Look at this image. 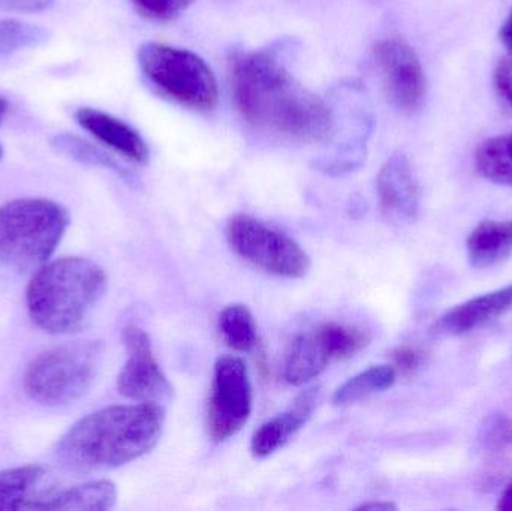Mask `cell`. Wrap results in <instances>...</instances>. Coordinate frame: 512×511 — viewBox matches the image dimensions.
Returning a JSON list of instances; mask_svg holds the SVG:
<instances>
[{
	"instance_id": "cell-1",
	"label": "cell",
	"mask_w": 512,
	"mask_h": 511,
	"mask_svg": "<svg viewBox=\"0 0 512 511\" xmlns=\"http://www.w3.org/2000/svg\"><path fill=\"white\" fill-rule=\"evenodd\" d=\"M231 92L240 116L255 129L298 143H325L333 134L330 107L303 86L276 54L239 51L230 62Z\"/></svg>"
},
{
	"instance_id": "cell-2",
	"label": "cell",
	"mask_w": 512,
	"mask_h": 511,
	"mask_svg": "<svg viewBox=\"0 0 512 511\" xmlns=\"http://www.w3.org/2000/svg\"><path fill=\"white\" fill-rule=\"evenodd\" d=\"M158 404L113 405L87 414L60 438L56 458L75 474L104 473L143 458L164 431Z\"/></svg>"
},
{
	"instance_id": "cell-3",
	"label": "cell",
	"mask_w": 512,
	"mask_h": 511,
	"mask_svg": "<svg viewBox=\"0 0 512 511\" xmlns=\"http://www.w3.org/2000/svg\"><path fill=\"white\" fill-rule=\"evenodd\" d=\"M107 285L104 269L87 258L48 261L27 285L30 320L48 335L77 333L86 326Z\"/></svg>"
},
{
	"instance_id": "cell-4",
	"label": "cell",
	"mask_w": 512,
	"mask_h": 511,
	"mask_svg": "<svg viewBox=\"0 0 512 511\" xmlns=\"http://www.w3.org/2000/svg\"><path fill=\"white\" fill-rule=\"evenodd\" d=\"M71 224L68 210L45 198H20L0 207V264L36 272L50 261Z\"/></svg>"
},
{
	"instance_id": "cell-5",
	"label": "cell",
	"mask_w": 512,
	"mask_h": 511,
	"mask_svg": "<svg viewBox=\"0 0 512 511\" xmlns=\"http://www.w3.org/2000/svg\"><path fill=\"white\" fill-rule=\"evenodd\" d=\"M102 345L95 341L72 342L44 351L24 374L27 395L44 407H66L80 401L95 381Z\"/></svg>"
},
{
	"instance_id": "cell-6",
	"label": "cell",
	"mask_w": 512,
	"mask_h": 511,
	"mask_svg": "<svg viewBox=\"0 0 512 511\" xmlns=\"http://www.w3.org/2000/svg\"><path fill=\"white\" fill-rule=\"evenodd\" d=\"M138 65L146 80L165 98L194 111H210L219 99L215 75L198 54L159 42L138 50Z\"/></svg>"
},
{
	"instance_id": "cell-7",
	"label": "cell",
	"mask_w": 512,
	"mask_h": 511,
	"mask_svg": "<svg viewBox=\"0 0 512 511\" xmlns=\"http://www.w3.org/2000/svg\"><path fill=\"white\" fill-rule=\"evenodd\" d=\"M227 237L233 251L262 272L291 279L309 272L306 251L288 234L254 216H233L227 224Z\"/></svg>"
},
{
	"instance_id": "cell-8",
	"label": "cell",
	"mask_w": 512,
	"mask_h": 511,
	"mask_svg": "<svg viewBox=\"0 0 512 511\" xmlns=\"http://www.w3.org/2000/svg\"><path fill=\"white\" fill-rule=\"evenodd\" d=\"M372 341L367 330L349 324L325 323L304 332L292 342L285 365V380L304 386L322 374L330 363L361 353Z\"/></svg>"
},
{
	"instance_id": "cell-9",
	"label": "cell",
	"mask_w": 512,
	"mask_h": 511,
	"mask_svg": "<svg viewBox=\"0 0 512 511\" xmlns=\"http://www.w3.org/2000/svg\"><path fill=\"white\" fill-rule=\"evenodd\" d=\"M254 390L245 360L219 357L207 407V432L215 443L236 437L252 414Z\"/></svg>"
},
{
	"instance_id": "cell-10",
	"label": "cell",
	"mask_w": 512,
	"mask_h": 511,
	"mask_svg": "<svg viewBox=\"0 0 512 511\" xmlns=\"http://www.w3.org/2000/svg\"><path fill=\"white\" fill-rule=\"evenodd\" d=\"M376 65L391 104L402 113H417L427 96V78L414 48L400 38L379 39L373 47Z\"/></svg>"
},
{
	"instance_id": "cell-11",
	"label": "cell",
	"mask_w": 512,
	"mask_h": 511,
	"mask_svg": "<svg viewBox=\"0 0 512 511\" xmlns=\"http://www.w3.org/2000/svg\"><path fill=\"white\" fill-rule=\"evenodd\" d=\"M128 360L117 378L123 398L140 404H164L173 398V386L153 356L149 335L138 326L123 330Z\"/></svg>"
},
{
	"instance_id": "cell-12",
	"label": "cell",
	"mask_w": 512,
	"mask_h": 511,
	"mask_svg": "<svg viewBox=\"0 0 512 511\" xmlns=\"http://www.w3.org/2000/svg\"><path fill=\"white\" fill-rule=\"evenodd\" d=\"M68 486L41 465L0 471V511H60Z\"/></svg>"
},
{
	"instance_id": "cell-13",
	"label": "cell",
	"mask_w": 512,
	"mask_h": 511,
	"mask_svg": "<svg viewBox=\"0 0 512 511\" xmlns=\"http://www.w3.org/2000/svg\"><path fill=\"white\" fill-rule=\"evenodd\" d=\"M378 197L382 215L394 224H412L420 212L421 189L408 156L397 152L378 174Z\"/></svg>"
},
{
	"instance_id": "cell-14",
	"label": "cell",
	"mask_w": 512,
	"mask_h": 511,
	"mask_svg": "<svg viewBox=\"0 0 512 511\" xmlns=\"http://www.w3.org/2000/svg\"><path fill=\"white\" fill-rule=\"evenodd\" d=\"M74 117L84 131L92 134L96 140L131 161L132 164L146 165L149 162L150 152L146 141L128 123L92 107L78 108Z\"/></svg>"
},
{
	"instance_id": "cell-15",
	"label": "cell",
	"mask_w": 512,
	"mask_h": 511,
	"mask_svg": "<svg viewBox=\"0 0 512 511\" xmlns=\"http://www.w3.org/2000/svg\"><path fill=\"white\" fill-rule=\"evenodd\" d=\"M319 401V387H312L297 396L291 407L279 416L259 426L252 438V455L258 459L268 458L285 447L315 413Z\"/></svg>"
},
{
	"instance_id": "cell-16",
	"label": "cell",
	"mask_w": 512,
	"mask_h": 511,
	"mask_svg": "<svg viewBox=\"0 0 512 511\" xmlns=\"http://www.w3.org/2000/svg\"><path fill=\"white\" fill-rule=\"evenodd\" d=\"M512 308V282L492 293L466 300L442 315L435 332L444 336H462L496 320Z\"/></svg>"
},
{
	"instance_id": "cell-17",
	"label": "cell",
	"mask_w": 512,
	"mask_h": 511,
	"mask_svg": "<svg viewBox=\"0 0 512 511\" xmlns=\"http://www.w3.org/2000/svg\"><path fill=\"white\" fill-rule=\"evenodd\" d=\"M466 249L475 269L498 266L512 254V219L480 222L469 234Z\"/></svg>"
},
{
	"instance_id": "cell-18",
	"label": "cell",
	"mask_w": 512,
	"mask_h": 511,
	"mask_svg": "<svg viewBox=\"0 0 512 511\" xmlns=\"http://www.w3.org/2000/svg\"><path fill=\"white\" fill-rule=\"evenodd\" d=\"M474 164L483 179L512 188V131L481 143L475 150Z\"/></svg>"
},
{
	"instance_id": "cell-19",
	"label": "cell",
	"mask_w": 512,
	"mask_h": 511,
	"mask_svg": "<svg viewBox=\"0 0 512 511\" xmlns=\"http://www.w3.org/2000/svg\"><path fill=\"white\" fill-rule=\"evenodd\" d=\"M396 369L393 365L370 366L366 371L354 375L343 383L334 393V404L337 407H348L378 393L387 392L397 381Z\"/></svg>"
},
{
	"instance_id": "cell-20",
	"label": "cell",
	"mask_w": 512,
	"mask_h": 511,
	"mask_svg": "<svg viewBox=\"0 0 512 511\" xmlns=\"http://www.w3.org/2000/svg\"><path fill=\"white\" fill-rule=\"evenodd\" d=\"M219 330L228 347L239 353L254 350L258 341L254 314L242 303H233L222 311Z\"/></svg>"
},
{
	"instance_id": "cell-21",
	"label": "cell",
	"mask_w": 512,
	"mask_h": 511,
	"mask_svg": "<svg viewBox=\"0 0 512 511\" xmlns=\"http://www.w3.org/2000/svg\"><path fill=\"white\" fill-rule=\"evenodd\" d=\"M117 501L116 485L110 480L69 485L63 497L62 511H105Z\"/></svg>"
},
{
	"instance_id": "cell-22",
	"label": "cell",
	"mask_w": 512,
	"mask_h": 511,
	"mask_svg": "<svg viewBox=\"0 0 512 511\" xmlns=\"http://www.w3.org/2000/svg\"><path fill=\"white\" fill-rule=\"evenodd\" d=\"M51 32L39 24L20 18L0 20V57L9 56L26 48H38L50 41Z\"/></svg>"
},
{
	"instance_id": "cell-23",
	"label": "cell",
	"mask_w": 512,
	"mask_h": 511,
	"mask_svg": "<svg viewBox=\"0 0 512 511\" xmlns=\"http://www.w3.org/2000/svg\"><path fill=\"white\" fill-rule=\"evenodd\" d=\"M51 146L59 150L63 155L81 162V164L98 165V167L108 168L116 171L120 176H126V171L114 161L107 153L99 150L93 144L87 143L83 138L72 134H57L51 138Z\"/></svg>"
},
{
	"instance_id": "cell-24",
	"label": "cell",
	"mask_w": 512,
	"mask_h": 511,
	"mask_svg": "<svg viewBox=\"0 0 512 511\" xmlns=\"http://www.w3.org/2000/svg\"><path fill=\"white\" fill-rule=\"evenodd\" d=\"M480 443L487 452L498 453L512 443V422L504 414H492L481 426Z\"/></svg>"
},
{
	"instance_id": "cell-25",
	"label": "cell",
	"mask_w": 512,
	"mask_h": 511,
	"mask_svg": "<svg viewBox=\"0 0 512 511\" xmlns=\"http://www.w3.org/2000/svg\"><path fill=\"white\" fill-rule=\"evenodd\" d=\"M143 17L158 23H167L179 17L192 0H131Z\"/></svg>"
},
{
	"instance_id": "cell-26",
	"label": "cell",
	"mask_w": 512,
	"mask_h": 511,
	"mask_svg": "<svg viewBox=\"0 0 512 511\" xmlns=\"http://www.w3.org/2000/svg\"><path fill=\"white\" fill-rule=\"evenodd\" d=\"M426 360V351L421 347H415V345H402L393 354L394 369H396L397 375H403V377L417 374Z\"/></svg>"
},
{
	"instance_id": "cell-27",
	"label": "cell",
	"mask_w": 512,
	"mask_h": 511,
	"mask_svg": "<svg viewBox=\"0 0 512 511\" xmlns=\"http://www.w3.org/2000/svg\"><path fill=\"white\" fill-rule=\"evenodd\" d=\"M495 84L499 95L512 108V56L502 57L495 71Z\"/></svg>"
},
{
	"instance_id": "cell-28",
	"label": "cell",
	"mask_w": 512,
	"mask_h": 511,
	"mask_svg": "<svg viewBox=\"0 0 512 511\" xmlns=\"http://www.w3.org/2000/svg\"><path fill=\"white\" fill-rule=\"evenodd\" d=\"M54 0H0V11L38 14L53 6Z\"/></svg>"
},
{
	"instance_id": "cell-29",
	"label": "cell",
	"mask_w": 512,
	"mask_h": 511,
	"mask_svg": "<svg viewBox=\"0 0 512 511\" xmlns=\"http://www.w3.org/2000/svg\"><path fill=\"white\" fill-rule=\"evenodd\" d=\"M499 39H501L502 45L507 48L508 54L512 56V6L507 18L502 23L501 30H499Z\"/></svg>"
},
{
	"instance_id": "cell-30",
	"label": "cell",
	"mask_w": 512,
	"mask_h": 511,
	"mask_svg": "<svg viewBox=\"0 0 512 511\" xmlns=\"http://www.w3.org/2000/svg\"><path fill=\"white\" fill-rule=\"evenodd\" d=\"M358 511H394L397 510L396 504L390 501H373V503L361 504L358 506Z\"/></svg>"
},
{
	"instance_id": "cell-31",
	"label": "cell",
	"mask_w": 512,
	"mask_h": 511,
	"mask_svg": "<svg viewBox=\"0 0 512 511\" xmlns=\"http://www.w3.org/2000/svg\"><path fill=\"white\" fill-rule=\"evenodd\" d=\"M498 509L512 511V482L502 492L501 498H499Z\"/></svg>"
},
{
	"instance_id": "cell-32",
	"label": "cell",
	"mask_w": 512,
	"mask_h": 511,
	"mask_svg": "<svg viewBox=\"0 0 512 511\" xmlns=\"http://www.w3.org/2000/svg\"><path fill=\"white\" fill-rule=\"evenodd\" d=\"M9 111V104L8 101H6L3 96H0V123L3 122V119H5L6 114H8Z\"/></svg>"
},
{
	"instance_id": "cell-33",
	"label": "cell",
	"mask_w": 512,
	"mask_h": 511,
	"mask_svg": "<svg viewBox=\"0 0 512 511\" xmlns=\"http://www.w3.org/2000/svg\"><path fill=\"white\" fill-rule=\"evenodd\" d=\"M3 156H5V149H3L2 143H0V161H2Z\"/></svg>"
}]
</instances>
